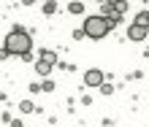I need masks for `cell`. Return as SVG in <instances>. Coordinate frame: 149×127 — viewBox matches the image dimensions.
Instances as JSON below:
<instances>
[{"label": "cell", "instance_id": "10", "mask_svg": "<svg viewBox=\"0 0 149 127\" xmlns=\"http://www.w3.org/2000/svg\"><path fill=\"white\" fill-rule=\"evenodd\" d=\"M43 11H46V14H54L57 11V3H54V0H49V3L43 6Z\"/></svg>", "mask_w": 149, "mask_h": 127}, {"label": "cell", "instance_id": "11", "mask_svg": "<svg viewBox=\"0 0 149 127\" xmlns=\"http://www.w3.org/2000/svg\"><path fill=\"white\" fill-rule=\"evenodd\" d=\"M100 92H103V95H111V92H114V87H111V84H103V87H100Z\"/></svg>", "mask_w": 149, "mask_h": 127}, {"label": "cell", "instance_id": "9", "mask_svg": "<svg viewBox=\"0 0 149 127\" xmlns=\"http://www.w3.org/2000/svg\"><path fill=\"white\" fill-rule=\"evenodd\" d=\"M68 11H71V14H84V6L79 3V0H73V3L68 6Z\"/></svg>", "mask_w": 149, "mask_h": 127}, {"label": "cell", "instance_id": "6", "mask_svg": "<svg viewBox=\"0 0 149 127\" xmlns=\"http://www.w3.org/2000/svg\"><path fill=\"white\" fill-rule=\"evenodd\" d=\"M38 60H41V62H46V65H54L57 54H54V52H49V49H46V52H41V57H38Z\"/></svg>", "mask_w": 149, "mask_h": 127}, {"label": "cell", "instance_id": "7", "mask_svg": "<svg viewBox=\"0 0 149 127\" xmlns=\"http://www.w3.org/2000/svg\"><path fill=\"white\" fill-rule=\"evenodd\" d=\"M109 3L114 6V11H119V14H125V11H127V3H125V0H109Z\"/></svg>", "mask_w": 149, "mask_h": 127}, {"label": "cell", "instance_id": "5", "mask_svg": "<svg viewBox=\"0 0 149 127\" xmlns=\"http://www.w3.org/2000/svg\"><path fill=\"white\" fill-rule=\"evenodd\" d=\"M133 24H141V27H149V11H138L136 14V22Z\"/></svg>", "mask_w": 149, "mask_h": 127}, {"label": "cell", "instance_id": "13", "mask_svg": "<svg viewBox=\"0 0 149 127\" xmlns=\"http://www.w3.org/2000/svg\"><path fill=\"white\" fill-rule=\"evenodd\" d=\"M95 3H100V6H103V3H109V0H95Z\"/></svg>", "mask_w": 149, "mask_h": 127}, {"label": "cell", "instance_id": "4", "mask_svg": "<svg viewBox=\"0 0 149 127\" xmlns=\"http://www.w3.org/2000/svg\"><path fill=\"white\" fill-rule=\"evenodd\" d=\"M146 32H149V27H141V24H130V27H127V38H130V41H144V38H146Z\"/></svg>", "mask_w": 149, "mask_h": 127}, {"label": "cell", "instance_id": "1", "mask_svg": "<svg viewBox=\"0 0 149 127\" xmlns=\"http://www.w3.org/2000/svg\"><path fill=\"white\" fill-rule=\"evenodd\" d=\"M3 49L8 54H16V57H27L30 54V49H33V41H30V35L24 32L22 27H16V30H11L6 35V41H3Z\"/></svg>", "mask_w": 149, "mask_h": 127}, {"label": "cell", "instance_id": "8", "mask_svg": "<svg viewBox=\"0 0 149 127\" xmlns=\"http://www.w3.org/2000/svg\"><path fill=\"white\" fill-rule=\"evenodd\" d=\"M19 108H22V114H30V111H36L33 100H22V103H19Z\"/></svg>", "mask_w": 149, "mask_h": 127}, {"label": "cell", "instance_id": "3", "mask_svg": "<svg viewBox=\"0 0 149 127\" xmlns=\"http://www.w3.org/2000/svg\"><path fill=\"white\" fill-rule=\"evenodd\" d=\"M84 84L87 87H103V70H98V68L87 70L84 73Z\"/></svg>", "mask_w": 149, "mask_h": 127}, {"label": "cell", "instance_id": "2", "mask_svg": "<svg viewBox=\"0 0 149 127\" xmlns=\"http://www.w3.org/2000/svg\"><path fill=\"white\" fill-rule=\"evenodd\" d=\"M84 35L87 38H92V41H100V38H106L109 35V30H111V22L106 19V16H100V14H95V16H87L84 19Z\"/></svg>", "mask_w": 149, "mask_h": 127}, {"label": "cell", "instance_id": "12", "mask_svg": "<svg viewBox=\"0 0 149 127\" xmlns=\"http://www.w3.org/2000/svg\"><path fill=\"white\" fill-rule=\"evenodd\" d=\"M22 3H24V6H33V3H36V0H22Z\"/></svg>", "mask_w": 149, "mask_h": 127}]
</instances>
